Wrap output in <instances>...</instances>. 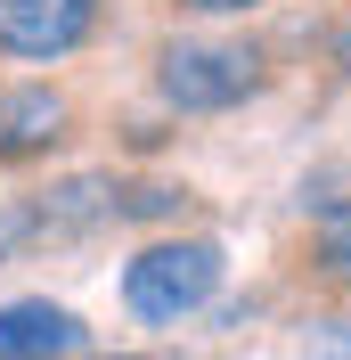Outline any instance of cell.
I'll list each match as a JSON object with an SVG mask.
<instances>
[{
  "label": "cell",
  "mask_w": 351,
  "mask_h": 360,
  "mask_svg": "<svg viewBox=\"0 0 351 360\" xmlns=\"http://www.w3.org/2000/svg\"><path fill=\"white\" fill-rule=\"evenodd\" d=\"M107 360H139V352H107Z\"/></svg>",
  "instance_id": "obj_9"
},
{
  "label": "cell",
  "mask_w": 351,
  "mask_h": 360,
  "mask_svg": "<svg viewBox=\"0 0 351 360\" xmlns=\"http://www.w3.org/2000/svg\"><path fill=\"white\" fill-rule=\"evenodd\" d=\"M107 0H0V58H33V66H58L98 33Z\"/></svg>",
  "instance_id": "obj_3"
},
{
  "label": "cell",
  "mask_w": 351,
  "mask_h": 360,
  "mask_svg": "<svg viewBox=\"0 0 351 360\" xmlns=\"http://www.w3.org/2000/svg\"><path fill=\"white\" fill-rule=\"evenodd\" d=\"M335 66L351 74V25H343V33H335Z\"/></svg>",
  "instance_id": "obj_8"
},
{
  "label": "cell",
  "mask_w": 351,
  "mask_h": 360,
  "mask_svg": "<svg viewBox=\"0 0 351 360\" xmlns=\"http://www.w3.org/2000/svg\"><path fill=\"white\" fill-rule=\"evenodd\" d=\"M213 287H220V246L213 238H155V246H139L123 262V303L147 328H172V319L204 311Z\"/></svg>",
  "instance_id": "obj_1"
},
{
  "label": "cell",
  "mask_w": 351,
  "mask_h": 360,
  "mask_svg": "<svg viewBox=\"0 0 351 360\" xmlns=\"http://www.w3.org/2000/svg\"><path fill=\"white\" fill-rule=\"evenodd\" d=\"M82 352V319L66 311V303H8L0 311V360H66Z\"/></svg>",
  "instance_id": "obj_5"
},
{
  "label": "cell",
  "mask_w": 351,
  "mask_h": 360,
  "mask_svg": "<svg viewBox=\"0 0 351 360\" xmlns=\"http://www.w3.org/2000/svg\"><path fill=\"white\" fill-rule=\"evenodd\" d=\"M262 82H270V66H262V49H245V41H172L155 58V90L180 115H220L237 98H253Z\"/></svg>",
  "instance_id": "obj_2"
},
{
  "label": "cell",
  "mask_w": 351,
  "mask_h": 360,
  "mask_svg": "<svg viewBox=\"0 0 351 360\" xmlns=\"http://www.w3.org/2000/svg\"><path fill=\"white\" fill-rule=\"evenodd\" d=\"M180 8H197V17H253L262 0H180Z\"/></svg>",
  "instance_id": "obj_7"
},
{
  "label": "cell",
  "mask_w": 351,
  "mask_h": 360,
  "mask_svg": "<svg viewBox=\"0 0 351 360\" xmlns=\"http://www.w3.org/2000/svg\"><path fill=\"white\" fill-rule=\"evenodd\" d=\"M319 254H327V270L351 278V205H335L327 221H319Z\"/></svg>",
  "instance_id": "obj_6"
},
{
  "label": "cell",
  "mask_w": 351,
  "mask_h": 360,
  "mask_svg": "<svg viewBox=\"0 0 351 360\" xmlns=\"http://www.w3.org/2000/svg\"><path fill=\"white\" fill-rule=\"evenodd\" d=\"M66 139V90L49 82H0V156H49Z\"/></svg>",
  "instance_id": "obj_4"
}]
</instances>
